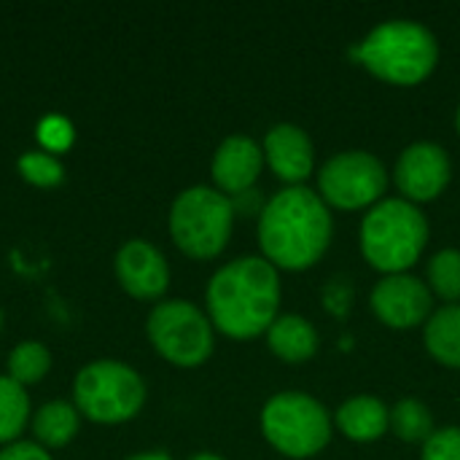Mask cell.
I'll use <instances>...</instances> for the list:
<instances>
[{"label":"cell","instance_id":"9","mask_svg":"<svg viewBox=\"0 0 460 460\" xmlns=\"http://www.w3.org/2000/svg\"><path fill=\"white\" fill-rule=\"evenodd\" d=\"M388 186V172L380 159L367 151H345L332 156L318 172L321 199L340 210L375 205Z\"/></svg>","mask_w":460,"mask_h":460},{"label":"cell","instance_id":"14","mask_svg":"<svg viewBox=\"0 0 460 460\" xmlns=\"http://www.w3.org/2000/svg\"><path fill=\"white\" fill-rule=\"evenodd\" d=\"M264 156L288 186H299L313 172V143L296 124H275L264 137Z\"/></svg>","mask_w":460,"mask_h":460},{"label":"cell","instance_id":"5","mask_svg":"<svg viewBox=\"0 0 460 460\" xmlns=\"http://www.w3.org/2000/svg\"><path fill=\"white\" fill-rule=\"evenodd\" d=\"M232 224L234 202L210 186H191L181 191L170 208V234L191 259L218 256L229 243Z\"/></svg>","mask_w":460,"mask_h":460},{"label":"cell","instance_id":"18","mask_svg":"<svg viewBox=\"0 0 460 460\" xmlns=\"http://www.w3.org/2000/svg\"><path fill=\"white\" fill-rule=\"evenodd\" d=\"M78 410L67 402H49L32 418V434L40 447H65L78 434Z\"/></svg>","mask_w":460,"mask_h":460},{"label":"cell","instance_id":"6","mask_svg":"<svg viewBox=\"0 0 460 460\" xmlns=\"http://www.w3.org/2000/svg\"><path fill=\"white\" fill-rule=\"evenodd\" d=\"M73 399L78 415L94 423H124L143 410L146 383L121 361H92L75 375Z\"/></svg>","mask_w":460,"mask_h":460},{"label":"cell","instance_id":"2","mask_svg":"<svg viewBox=\"0 0 460 460\" xmlns=\"http://www.w3.org/2000/svg\"><path fill=\"white\" fill-rule=\"evenodd\" d=\"M278 270L259 256L224 264L208 286V313L218 332L232 340H253L278 318Z\"/></svg>","mask_w":460,"mask_h":460},{"label":"cell","instance_id":"8","mask_svg":"<svg viewBox=\"0 0 460 460\" xmlns=\"http://www.w3.org/2000/svg\"><path fill=\"white\" fill-rule=\"evenodd\" d=\"M151 345L175 367H199L213 353V326L191 302H159L146 323Z\"/></svg>","mask_w":460,"mask_h":460},{"label":"cell","instance_id":"27","mask_svg":"<svg viewBox=\"0 0 460 460\" xmlns=\"http://www.w3.org/2000/svg\"><path fill=\"white\" fill-rule=\"evenodd\" d=\"M129 460H172L170 456H164V453H143V456H135V458Z\"/></svg>","mask_w":460,"mask_h":460},{"label":"cell","instance_id":"7","mask_svg":"<svg viewBox=\"0 0 460 460\" xmlns=\"http://www.w3.org/2000/svg\"><path fill=\"white\" fill-rule=\"evenodd\" d=\"M267 442L288 458H313L332 439V420L321 402L307 394H278L261 410Z\"/></svg>","mask_w":460,"mask_h":460},{"label":"cell","instance_id":"12","mask_svg":"<svg viewBox=\"0 0 460 460\" xmlns=\"http://www.w3.org/2000/svg\"><path fill=\"white\" fill-rule=\"evenodd\" d=\"M116 278L135 299H159L170 286V267L159 248L146 240H129L116 253Z\"/></svg>","mask_w":460,"mask_h":460},{"label":"cell","instance_id":"30","mask_svg":"<svg viewBox=\"0 0 460 460\" xmlns=\"http://www.w3.org/2000/svg\"><path fill=\"white\" fill-rule=\"evenodd\" d=\"M0 329H3V313H0Z\"/></svg>","mask_w":460,"mask_h":460},{"label":"cell","instance_id":"16","mask_svg":"<svg viewBox=\"0 0 460 460\" xmlns=\"http://www.w3.org/2000/svg\"><path fill=\"white\" fill-rule=\"evenodd\" d=\"M267 342H270V350L288 364H302L313 358L318 350V334L302 315L275 318V323L267 332Z\"/></svg>","mask_w":460,"mask_h":460},{"label":"cell","instance_id":"23","mask_svg":"<svg viewBox=\"0 0 460 460\" xmlns=\"http://www.w3.org/2000/svg\"><path fill=\"white\" fill-rule=\"evenodd\" d=\"M429 280L434 294H439L447 302L460 299V251L447 248L439 251L429 264Z\"/></svg>","mask_w":460,"mask_h":460},{"label":"cell","instance_id":"28","mask_svg":"<svg viewBox=\"0 0 460 460\" xmlns=\"http://www.w3.org/2000/svg\"><path fill=\"white\" fill-rule=\"evenodd\" d=\"M191 460H224V458H218V456H213V453H199V456H194Z\"/></svg>","mask_w":460,"mask_h":460},{"label":"cell","instance_id":"22","mask_svg":"<svg viewBox=\"0 0 460 460\" xmlns=\"http://www.w3.org/2000/svg\"><path fill=\"white\" fill-rule=\"evenodd\" d=\"M16 170L27 183L40 186V189L59 186L62 178H65L62 162L49 151H27V154H22L19 162H16Z\"/></svg>","mask_w":460,"mask_h":460},{"label":"cell","instance_id":"10","mask_svg":"<svg viewBox=\"0 0 460 460\" xmlns=\"http://www.w3.org/2000/svg\"><path fill=\"white\" fill-rule=\"evenodd\" d=\"M450 156L437 143H412L396 162V186L407 202H431L450 183Z\"/></svg>","mask_w":460,"mask_h":460},{"label":"cell","instance_id":"11","mask_svg":"<svg viewBox=\"0 0 460 460\" xmlns=\"http://www.w3.org/2000/svg\"><path fill=\"white\" fill-rule=\"evenodd\" d=\"M375 315L391 329H412L431 313V291L412 275H385L372 291Z\"/></svg>","mask_w":460,"mask_h":460},{"label":"cell","instance_id":"19","mask_svg":"<svg viewBox=\"0 0 460 460\" xmlns=\"http://www.w3.org/2000/svg\"><path fill=\"white\" fill-rule=\"evenodd\" d=\"M30 418V396L24 385L13 383L8 375L0 377V442H13Z\"/></svg>","mask_w":460,"mask_h":460},{"label":"cell","instance_id":"29","mask_svg":"<svg viewBox=\"0 0 460 460\" xmlns=\"http://www.w3.org/2000/svg\"><path fill=\"white\" fill-rule=\"evenodd\" d=\"M456 127H458V132H460V108H458V116H456Z\"/></svg>","mask_w":460,"mask_h":460},{"label":"cell","instance_id":"13","mask_svg":"<svg viewBox=\"0 0 460 460\" xmlns=\"http://www.w3.org/2000/svg\"><path fill=\"white\" fill-rule=\"evenodd\" d=\"M264 167V151L245 135L226 137L213 156V181L221 194H245Z\"/></svg>","mask_w":460,"mask_h":460},{"label":"cell","instance_id":"4","mask_svg":"<svg viewBox=\"0 0 460 460\" xmlns=\"http://www.w3.org/2000/svg\"><path fill=\"white\" fill-rule=\"evenodd\" d=\"M426 240V216L407 199L377 202L361 224L364 259L385 275H402L410 270L423 253Z\"/></svg>","mask_w":460,"mask_h":460},{"label":"cell","instance_id":"3","mask_svg":"<svg viewBox=\"0 0 460 460\" xmlns=\"http://www.w3.org/2000/svg\"><path fill=\"white\" fill-rule=\"evenodd\" d=\"M350 57L388 84L412 86L426 81L437 67L439 43L429 27L410 19H391L350 49Z\"/></svg>","mask_w":460,"mask_h":460},{"label":"cell","instance_id":"17","mask_svg":"<svg viewBox=\"0 0 460 460\" xmlns=\"http://www.w3.org/2000/svg\"><path fill=\"white\" fill-rule=\"evenodd\" d=\"M426 348L439 364L460 369V305L442 307L429 318Z\"/></svg>","mask_w":460,"mask_h":460},{"label":"cell","instance_id":"20","mask_svg":"<svg viewBox=\"0 0 460 460\" xmlns=\"http://www.w3.org/2000/svg\"><path fill=\"white\" fill-rule=\"evenodd\" d=\"M391 429L404 442H429L434 437V415L418 399H404L391 410Z\"/></svg>","mask_w":460,"mask_h":460},{"label":"cell","instance_id":"25","mask_svg":"<svg viewBox=\"0 0 460 460\" xmlns=\"http://www.w3.org/2000/svg\"><path fill=\"white\" fill-rule=\"evenodd\" d=\"M423 460H460V429H439L423 445Z\"/></svg>","mask_w":460,"mask_h":460},{"label":"cell","instance_id":"24","mask_svg":"<svg viewBox=\"0 0 460 460\" xmlns=\"http://www.w3.org/2000/svg\"><path fill=\"white\" fill-rule=\"evenodd\" d=\"M38 140H40L43 151H49V154L65 151L73 143V127L62 116H46L38 124Z\"/></svg>","mask_w":460,"mask_h":460},{"label":"cell","instance_id":"1","mask_svg":"<svg viewBox=\"0 0 460 460\" xmlns=\"http://www.w3.org/2000/svg\"><path fill=\"white\" fill-rule=\"evenodd\" d=\"M332 243V213L321 194L288 186L259 216V245L272 267L307 270Z\"/></svg>","mask_w":460,"mask_h":460},{"label":"cell","instance_id":"21","mask_svg":"<svg viewBox=\"0 0 460 460\" xmlns=\"http://www.w3.org/2000/svg\"><path fill=\"white\" fill-rule=\"evenodd\" d=\"M49 369H51V353L46 350V345H40L35 340L19 342L8 356V377L19 385L43 380L49 375Z\"/></svg>","mask_w":460,"mask_h":460},{"label":"cell","instance_id":"26","mask_svg":"<svg viewBox=\"0 0 460 460\" xmlns=\"http://www.w3.org/2000/svg\"><path fill=\"white\" fill-rule=\"evenodd\" d=\"M0 460H51V456L35 442H11L0 450Z\"/></svg>","mask_w":460,"mask_h":460},{"label":"cell","instance_id":"15","mask_svg":"<svg viewBox=\"0 0 460 460\" xmlns=\"http://www.w3.org/2000/svg\"><path fill=\"white\" fill-rule=\"evenodd\" d=\"M337 426L353 442H375L391 429V410L375 396H356L337 410Z\"/></svg>","mask_w":460,"mask_h":460}]
</instances>
